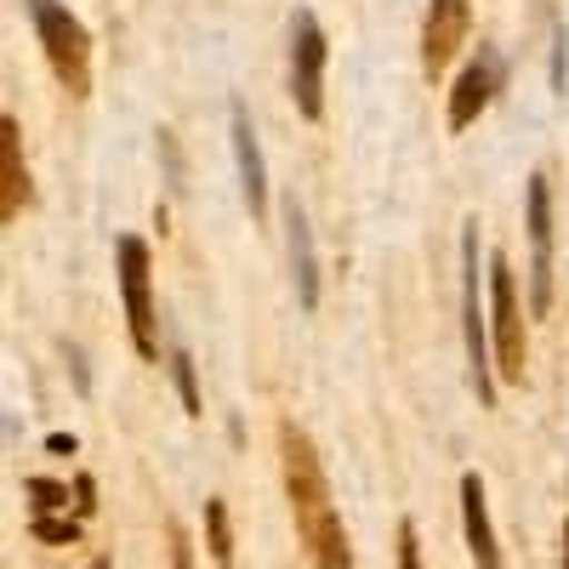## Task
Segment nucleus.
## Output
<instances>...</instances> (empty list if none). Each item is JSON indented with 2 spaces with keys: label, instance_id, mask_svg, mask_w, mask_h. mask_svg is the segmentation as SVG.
Returning <instances> with one entry per match:
<instances>
[{
  "label": "nucleus",
  "instance_id": "13",
  "mask_svg": "<svg viewBox=\"0 0 569 569\" xmlns=\"http://www.w3.org/2000/svg\"><path fill=\"white\" fill-rule=\"evenodd\" d=\"M313 563H319V569H353V552H348V530H342V518H330L325 536L313 541Z\"/></svg>",
  "mask_w": 569,
  "mask_h": 569
},
{
  "label": "nucleus",
  "instance_id": "6",
  "mask_svg": "<svg viewBox=\"0 0 569 569\" xmlns=\"http://www.w3.org/2000/svg\"><path fill=\"white\" fill-rule=\"evenodd\" d=\"M530 308L547 313L552 308V188L547 177H530Z\"/></svg>",
  "mask_w": 569,
  "mask_h": 569
},
{
  "label": "nucleus",
  "instance_id": "14",
  "mask_svg": "<svg viewBox=\"0 0 569 569\" xmlns=\"http://www.w3.org/2000/svg\"><path fill=\"white\" fill-rule=\"evenodd\" d=\"M0 137H7V142H0V160H7V211H18V200L29 194L23 171H18V126L7 120V126H0Z\"/></svg>",
  "mask_w": 569,
  "mask_h": 569
},
{
  "label": "nucleus",
  "instance_id": "12",
  "mask_svg": "<svg viewBox=\"0 0 569 569\" xmlns=\"http://www.w3.org/2000/svg\"><path fill=\"white\" fill-rule=\"evenodd\" d=\"M490 80H496L490 58H479V63H467V69H461V80H456V98H450V126H456V131L479 120V109L490 103Z\"/></svg>",
  "mask_w": 569,
  "mask_h": 569
},
{
  "label": "nucleus",
  "instance_id": "8",
  "mask_svg": "<svg viewBox=\"0 0 569 569\" xmlns=\"http://www.w3.org/2000/svg\"><path fill=\"white\" fill-rule=\"evenodd\" d=\"M461 34H467V0H433L427 29H421V63H427V74H439L456 58Z\"/></svg>",
  "mask_w": 569,
  "mask_h": 569
},
{
  "label": "nucleus",
  "instance_id": "5",
  "mask_svg": "<svg viewBox=\"0 0 569 569\" xmlns=\"http://www.w3.org/2000/svg\"><path fill=\"white\" fill-rule=\"evenodd\" d=\"M29 12H34V23H40V40H46V58H52V69H58L69 86H80V80H86V29L58 7V0H29Z\"/></svg>",
  "mask_w": 569,
  "mask_h": 569
},
{
  "label": "nucleus",
  "instance_id": "3",
  "mask_svg": "<svg viewBox=\"0 0 569 569\" xmlns=\"http://www.w3.org/2000/svg\"><path fill=\"white\" fill-rule=\"evenodd\" d=\"M291 98L308 120H319L325 109V34L313 12L291 18Z\"/></svg>",
  "mask_w": 569,
  "mask_h": 569
},
{
  "label": "nucleus",
  "instance_id": "17",
  "mask_svg": "<svg viewBox=\"0 0 569 569\" xmlns=\"http://www.w3.org/2000/svg\"><path fill=\"white\" fill-rule=\"evenodd\" d=\"M29 496H34V507L46 512V507H69V490L63 485H52V479H29Z\"/></svg>",
  "mask_w": 569,
  "mask_h": 569
},
{
  "label": "nucleus",
  "instance_id": "1",
  "mask_svg": "<svg viewBox=\"0 0 569 569\" xmlns=\"http://www.w3.org/2000/svg\"><path fill=\"white\" fill-rule=\"evenodd\" d=\"M279 445H284V485H291V512H297V530L302 541L313 547L325 536V525L337 512H330V490H325V472H319V456L308 445V433H297L291 421L279 427Z\"/></svg>",
  "mask_w": 569,
  "mask_h": 569
},
{
  "label": "nucleus",
  "instance_id": "15",
  "mask_svg": "<svg viewBox=\"0 0 569 569\" xmlns=\"http://www.w3.org/2000/svg\"><path fill=\"white\" fill-rule=\"evenodd\" d=\"M206 530H211V558L228 569V563H233V536H228V512H222V501H206Z\"/></svg>",
  "mask_w": 569,
  "mask_h": 569
},
{
  "label": "nucleus",
  "instance_id": "18",
  "mask_svg": "<svg viewBox=\"0 0 569 569\" xmlns=\"http://www.w3.org/2000/svg\"><path fill=\"white\" fill-rule=\"evenodd\" d=\"M166 536H171V569H194V547H188L182 525H166Z\"/></svg>",
  "mask_w": 569,
  "mask_h": 569
},
{
  "label": "nucleus",
  "instance_id": "20",
  "mask_svg": "<svg viewBox=\"0 0 569 569\" xmlns=\"http://www.w3.org/2000/svg\"><path fill=\"white\" fill-rule=\"evenodd\" d=\"M399 569H421V552H416V525H399Z\"/></svg>",
  "mask_w": 569,
  "mask_h": 569
},
{
  "label": "nucleus",
  "instance_id": "9",
  "mask_svg": "<svg viewBox=\"0 0 569 569\" xmlns=\"http://www.w3.org/2000/svg\"><path fill=\"white\" fill-rule=\"evenodd\" d=\"M228 120H233V160H240L246 206H251V217H262V211H268V171H262V149H257V131H251L246 103H233V109H228Z\"/></svg>",
  "mask_w": 569,
  "mask_h": 569
},
{
  "label": "nucleus",
  "instance_id": "2",
  "mask_svg": "<svg viewBox=\"0 0 569 569\" xmlns=\"http://www.w3.org/2000/svg\"><path fill=\"white\" fill-rule=\"evenodd\" d=\"M461 319H467V359H472V388L490 405V337H485V308H479V222L461 233Z\"/></svg>",
  "mask_w": 569,
  "mask_h": 569
},
{
  "label": "nucleus",
  "instance_id": "11",
  "mask_svg": "<svg viewBox=\"0 0 569 569\" xmlns=\"http://www.w3.org/2000/svg\"><path fill=\"white\" fill-rule=\"evenodd\" d=\"M284 233H291V279H297V297L302 308L319 302V268H313V233H308V217L297 206V194L284 200Z\"/></svg>",
  "mask_w": 569,
  "mask_h": 569
},
{
  "label": "nucleus",
  "instance_id": "10",
  "mask_svg": "<svg viewBox=\"0 0 569 569\" xmlns=\"http://www.w3.org/2000/svg\"><path fill=\"white\" fill-rule=\"evenodd\" d=\"M461 518H467L472 563H479V569H501V552H496V530H490V512H485V485H479V472H461Z\"/></svg>",
  "mask_w": 569,
  "mask_h": 569
},
{
  "label": "nucleus",
  "instance_id": "19",
  "mask_svg": "<svg viewBox=\"0 0 569 569\" xmlns=\"http://www.w3.org/2000/svg\"><path fill=\"white\" fill-rule=\"evenodd\" d=\"M34 536H40V541H74L80 530L63 525V518H34Z\"/></svg>",
  "mask_w": 569,
  "mask_h": 569
},
{
  "label": "nucleus",
  "instance_id": "7",
  "mask_svg": "<svg viewBox=\"0 0 569 569\" xmlns=\"http://www.w3.org/2000/svg\"><path fill=\"white\" fill-rule=\"evenodd\" d=\"M490 297H496V353H501V376H525V325H518V302H512V268L507 257H490Z\"/></svg>",
  "mask_w": 569,
  "mask_h": 569
},
{
  "label": "nucleus",
  "instance_id": "21",
  "mask_svg": "<svg viewBox=\"0 0 569 569\" xmlns=\"http://www.w3.org/2000/svg\"><path fill=\"white\" fill-rule=\"evenodd\" d=\"M563 569H569V525H563Z\"/></svg>",
  "mask_w": 569,
  "mask_h": 569
},
{
  "label": "nucleus",
  "instance_id": "4",
  "mask_svg": "<svg viewBox=\"0 0 569 569\" xmlns=\"http://www.w3.org/2000/svg\"><path fill=\"white\" fill-rule=\"evenodd\" d=\"M120 291H126V319H131V342L142 359H154V302H149V246L120 240Z\"/></svg>",
  "mask_w": 569,
  "mask_h": 569
},
{
  "label": "nucleus",
  "instance_id": "16",
  "mask_svg": "<svg viewBox=\"0 0 569 569\" xmlns=\"http://www.w3.org/2000/svg\"><path fill=\"white\" fill-rule=\"evenodd\" d=\"M171 370H177V388H182V410H188V416H200V388H194V359H188V353H177V359H171Z\"/></svg>",
  "mask_w": 569,
  "mask_h": 569
}]
</instances>
